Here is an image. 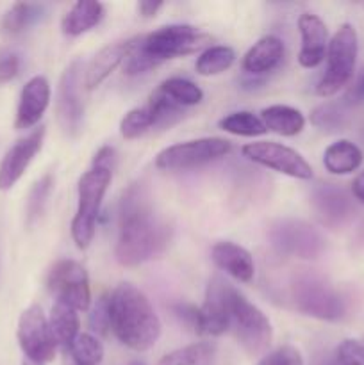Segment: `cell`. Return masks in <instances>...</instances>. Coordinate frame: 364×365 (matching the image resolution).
Masks as SVG:
<instances>
[{"label": "cell", "mask_w": 364, "mask_h": 365, "mask_svg": "<svg viewBox=\"0 0 364 365\" xmlns=\"http://www.w3.org/2000/svg\"><path fill=\"white\" fill-rule=\"evenodd\" d=\"M170 227L157 216L148 187L141 182L128 185L118 210V241L114 255L125 267L153 259L170 242Z\"/></svg>", "instance_id": "obj_1"}, {"label": "cell", "mask_w": 364, "mask_h": 365, "mask_svg": "<svg viewBox=\"0 0 364 365\" xmlns=\"http://www.w3.org/2000/svg\"><path fill=\"white\" fill-rule=\"evenodd\" d=\"M111 330L132 351L153 348L161 337V321L150 299L132 284H120L109 294Z\"/></svg>", "instance_id": "obj_2"}, {"label": "cell", "mask_w": 364, "mask_h": 365, "mask_svg": "<svg viewBox=\"0 0 364 365\" xmlns=\"http://www.w3.org/2000/svg\"><path fill=\"white\" fill-rule=\"evenodd\" d=\"M113 180V170L100 166H91L79 180L77 212L71 221V237L79 250H86L91 245L96 232L100 209L103 196Z\"/></svg>", "instance_id": "obj_3"}, {"label": "cell", "mask_w": 364, "mask_h": 365, "mask_svg": "<svg viewBox=\"0 0 364 365\" xmlns=\"http://www.w3.org/2000/svg\"><path fill=\"white\" fill-rule=\"evenodd\" d=\"M357 52H359V39H357L355 27L352 24H343L328 41L327 68L316 86L318 95L328 98L348 86L355 71Z\"/></svg>", "instance_id": "obj_4"}, {"label": "cell", "mask_w": 364, "mask_h": 365, "mask_svg": "<svg viewBox=\"0 0 364 365\" xmlns=\"http://www.w3.org/2000/svg\"><path fill=\"white\" fill-rule=\"evenodd\" d=\"M291 302L298 312L320 321H339L345 317L343 296L323 278L302 274L291 282Z\"/></svg>", "instance_id": "obj_5"}, {"label": "cell", "mask_w": 364, "mask_h": 365, "mask_svg": "<svg viewBox=\"0 0 364 365\" xmlns=\"http://www.w3.org/2000/svg\"><path fill=\"white\" fill-rule=\"evenodd\" d=\"M231 330L243 349L252 356L264 355L273 339L270 319L238 289H234L231 296Z\"/></svg>", "instance_id": "obj_6"}, {"label": "cell", "mask_w": 364, "mask_h": 365, "mask_svg": "<svg viewBox=\"0 0 364 365\" xmlns=\"http://www.w3.org/2000/svg\"><path fill=\"white\" fill-rule=\"evenodd\" d=\"M211 36L188 24H171L159 27L150 34L141 36V45L157 64L175 57L206 50Z\"/></svg>", "instance_id": "obj_7"}, {"label": "cell", "mask_w": 364, "mask_h": 365, "mask_svg": "<svg viewBox=\"0 0 364 365\" xmlns=\"http://www.w3.org/2000/svg\"><path fill=\"white\" fill-rule=\"evenodd\" d=\"M231 148V143L221 138L191 139L161 150L156 157V166L163 171L195 170L223 159Z\"/></svg>", "instance_id": "obj_8"}, {"label": "cell", "mask_w": 364, "mask_h": 365, "mask_svg": "<svg viewBox=\"0 0 364 365\" xmlns=\"http://www.w3.org/2000/svg\"><path fill=\"white\" fill-rule=\"evenodd\" d=\"M271 246L280 255L314 260L325 252V237L318 228L302 220H278L268 230Z\"/></svg>", "instance_id": "obj_9"}, {"label": "cell", "mask_w": 364, "mask_h": 365, "mask_svg": "<svg viewBox=\"0 0 364 365\" xmlns=\"http://www.w3.org/2000/svg\"><path fill=\"white\" fill-rule=\"evenodd\" d=\"M16 337L21 351L31 362L45 365L56 359L57 342L39 305H31L21 312Z\"/></svg>", "instance_id": "obj_10"}, {"label": "cell", "mask_w": 364, "mask_h": 365, "mask_svg": "<svg viewBox=\"0 0 364 365\" xmlns=\"http://www.w3.org/2000/svg\"><path fill=\"white\" fill-rule=\"evenodd\" d=\"M49 291L57 302L79 310H88L91 305V287L84 267L75 260H59L54 264L46 278Z\"/></svg>", "instance_id": "obj_11"}, {"label": "cell", "mask_w": 364, "mask_h": 365, "mask_svg": "<svg viewBox=\"0 0 364 365\" xmlns=\"http://www.w3.org/2000/svg\"><path fill=\"white\" fill-rule=\"evenodd\" d=\"M241 152L248 160L268 168V170L277 171V173L288 175V177L298 178V180H310L313 178L310 164L296 150L280 145V143H248V145L243 146Z\"/></svg>", "instance_id": "obj_12"}, {"label": "cell", "mask_w": 364, "mask_h": 365, "mask_svg": "<svg viewBox=\"0 0 364 365\" xmlns=\"http://www.w3.org/2000/svg\"><path fill=\"white\" fill-rule=\"evenodd\" d=\"M81 61H74L63 71L57 88V120L66 134L77 135L82 128L84 118V102H82V86H84V73H82Z\"/></svg>", "instance_id": "obj_13"}, {"label": "cell", "mask_w": 364, "mask_h": 365, "mask_svg": "<svg viewBox=\"0 0 364 365\" xmlns=\"http://www.w3.org/2000/svg\"><path fill=\"white\" fill-rule=\"evenodd\" d=\"M234 287L221 277H214L206 291L203 305L198 309L195 331L218 337L231 330V296Z\"/></svg>", "instance_id": "obj_14"}, {"label": "cell", "mask_w": 364, "mask_h": 365, "mask_svg": "<svg viewBox=\"0 0 364 365\" xmlns=\"http://www.w3.org/2000/svg\"><path fill=\"white\" fill-rule=\"evenodd\" d=\"M43 139H45V128H34L7 150L4 159L0 160V191H9L24 177L27 168L41 150Z\"/></svg>", "instance_id": "obj_15"}, {"label": "cell", "mask_w": 364, "mask_h": 365, "mask_svg": "<svg viewBox=\"0 0 364 365\" xmlns=\"http://www.w3.org/2000/svg\"><path fill=\"white\" fill-rule=\"evenodd\" d=\"M310 205L318 220L327 227H339L353 212L350 196L334 184H318L310 192Z\"/></svg>", "instance_id": "obj_16"}, {"label": "cell", "mask_w": 364, "mask_h": 365, "mask_svg": "<svg viewBox=\"0 0 364 365\" xmlns=\"http://www.w3.org/2000/svg\"><path fill=\"white\" fill-rule=\"evenodd\" d=\"M50 95H52V91H50L49 81L43 75L32 77L21 89L14 127L18 130H27V128L36 127L45 114L46 107H49Z\"/></svg>", "instance_id": "obj_17"}, {"label": "cell", "mask_w": 364, "mask_h": 365, "mask_svg": "<svg viewBox=\"0 0 364 365\" xmlns=\"http://www.w3.org/2000/svg\"><path fill=\"white\" fill-rule=\"evenodd\" d=\"M298 31L302 46L298 52V63L303 68H316L327 57L328 31L325 21L318 14L303 13L298 18Z\"/></svg>", "instance_id": "obj_18"}, {"label": "cell", "mask_w": 364, "mask_h": 365, "mask_svg": "<svg viewBox=\"0 0 364 365\" xmlns=\"http://www.w3.org/2000/svg\"><path fill=\"white\" fill-rule=\"evenodd\" d=\"M211 259L221 271L241 284H250L256 277V264L248 250L232 241H220L211 250Z\"/></svg>", "instance_id": "obj_19"}, {"label": "cell", "mask_w": 364, "mask_h": 365, "mask_svg": "<svg viewBox=\"0 0 364 365\" xmlns=\"http://www.w3.org/2000/svg\"><path fill=\"white\" fill-rule=\"evenodd\" d=\"M282 57H284L282 39L273 34L263 36L259 41L250 46V50L243 57V70L250 77H263L280 64Z\"/></svg>", "instance_id": "obj_20"}, {"label": "cell", "mask_w": 364, "mask_h": 365, "mask_svg": "<svg viewBox=\"0 0 364 365\" xmlns=\"http://www.w3.org/2000/svg\"><path fill=\"white\" fill-rule=\"evenodd\" d=\"M131 46V39L127 41H118L113 45H107L89 61L88 68L84 70V86L86 89H95L116 70L120 64H123L125 56Z\"/></svg>", "instance_id": "obj_21"}, {"label": "cell", "mask_w": 364, "mask_h": 365, "mask_svg": "<svg viewBox=\"0 0 364 365\" xmlns=\"http://www.w3.org/2000/svg\"><path fill=\"white\" fill-rule=\"evenodd\" d=\"M106 7L100 2H75L61 21V31L70 38L86 34L102 21Z\"/></svg>", "instance_id": "obj_22"}, {"label": "cell", "mask_w": 364, "mask_h": 365, "mask_svg": "<svg viewBox=\"0 0 364 365\" xmlns=\"http://www.w3.org/2000/svg\"><path fill=\"white\" fill-rule=\"evenodd\" d=\"M261 120L268 132L284 135V138L298 135L305 127V118L298 109L291 106H280V103L263 109Z\"/></svg>", "instance_id": "obj_23"}, {"label": "cell", "mask_w": 364, "mask_h": 365, "mask_svg": "<svg viewBox=\"0 0 364 365\" xmlns=\"http://www.w3.org/2000/svg\"><path fill=\"white\" fill-rule=\"evenodd\" d=\"M363 164V152L355 143L339 139L327 146L323 153V166L332 175H350Z\"/></svg>", "instance_id": "obj_24"}, {"label": "cell", "mask_w": 364, "mask_h": 365, "mask_svg": "<svg viewBox=\"0 0 364 365\" xmlns=\"http://www.w3.org/2000/svg\"><path fill=\"white\" fill-rule=\"evenodd\" d=\"M49 324L57 346H61V348L66 349V351L71 346V342H74L75 339H77V335L81 334V331H79V328H81V319H79L77 310L64 305V303L61 302L54 303L52 310H50Z\"/></svg>", "instance_id": "obj_25"}, {"label": "cell", "mask_w": 364, "mask_h": 365, "mask_svg": "<svg viewBox=\"0 0 364 365\" xmlns=\"http://www.w3.org/2000/svg\"><path fill=\"white\" fill-rule=\"evenodd\" d=\"M220 356L214 342H195L164 355L157 365H220Z\"/></svg>", "instance_id": "obj_26"}, {"label": "cell", "mask_w": 364, "mask_h": 365, "mask_svg": "<svg viewBox=\"0 0 364 365\" xmlns=\"http://www.w3.org/2000/svg\"><path fill=\"white\" fill-rule=\"evenodd\" d=\"M43 9L45 7L41 4H31V2H16L6 11L0 21V31L4 36L9 38H16V36L24 34L29 27L36 24L41 18Z\"/></svg>", "instance_id": "obj_27"}, {"label": "cell", "mask_w": 364, "mask_h": 365, "mask_svg": "<svg viewBox=\"0 0 364 365\" xmlns=\"http://www.w3.org/2000/svg\"><path fill=\"white\" fill-rule=\"evenodd\" d=\"M310 123L325 132L345 130L350 123V107L343 100L320 103L310 113Z\"/></svg>", "instance_id": "obj_28"}, {"label": "cell", "mask_w": 364, "mask_h": 365, "mask_svg": "<svg viewBox=\"0 0 364 365\" xmlns=\"http://www.w3.org/2000/svg\"><path fill=\"white\" fill-rule=\"evenodd\" d=\"M236 52L227 45H211L198 56L195 64L196 73L202 77H213V75L223 73L225 70L234 64Z\"/></svg>", "instance_id": "obj_29"}, {"label": "cell", "mask_w": 364, "mask_h": 365, "mask_svg": "<svg viewBox=\"0 0 364 365\" xmlns=\"http://www.w3.org/2000/svg\"><path fill=\"white\" fill-rule=\"evenodd\" d=\"M159 91L171 100L173 103L181 107H193L202 103L203 91L195 84V82L188 81L182 77H171L166 78L163 84L159 86Z\"/></svg>", "instance_id": "obj_30"}, {"label": "cell", "mask_w": 364, "mask_h": 365, "mask_svg": "<svg viewBox=\"0 0 364 365\" xmlns=\"http://www.w3.org/2000/svg\"><path fill=\"white\" fill-rule=\"evenodd\" d=\"M157 128V116L148 103L131 109L120 121V134L123 139H138L146 132Z\"/></svg>", "instance_id": "obj_31"}, {"label": "cell", "mask_w": 364, "mask_h": 365, "mask_svg": "<svg viewBox=\"0 0 364 365\" xmlns=\"http://www.w3.org/2000/svg\"><path fill=\"white\" fill-rule=\"evenodd\" d=\"M221 130L228 132L232 135H241V138H257V135L266 134L263 120L248 110H238V113L227 114L218 121Z\"/></svg>", "instance_id": "obj_32"}, {"label": "cell", "mask_w": 364, "mask_h": 365, "mask_svg": "<svg viewBox=\"0 0 364 365\" xmlns=\"http://www.w3.org/2000/svg\"><path fill=\"white\" fill-rule=\"evenodd\" d=\"M68 351L75 365H98L103 359L102 342L91 334H79Z\"/></svg>", "instance_id": "obj_33"}, {"label": "cell", "mask_w": 364, "mask_h": 365, "mask_svg": "<svg viewBox=\"0 0 364 365\" xmlns=\"http://www.w3.org/2000/svg\"><path fill=\"white\" fill-rule=\"evenodd\" d=\"M54 189V178L52 175H45L39 178L34 185H32L31 192L27 198V207H25V214H27V225H32L45 210L46 202L50 198V192Z\"/></svg>", "instance_id": "obj_34"}, {"label": "cell", "mask_w": 364, "mask_h": 365, "mask_svg": "<svg viewBox=\"0 0 364 365\" xmlns=\"http://www.w3.org/2000/svg\"><path fill=\"white\" fill-rule=\"evenodd\" d=\"M159 66L152 57L146 53V50L143 48L141 45V38H134L131 39V46H128V52L125 56L123 64V73L125 75H141L150 71L152 68Z\"/></svg>", "instance_id": "obj_35"}, {"label": "cell", "mask_w": 364, "mask_h": 365, "mask_svg": "<svg viewBox=\"0 0 364 365\" xmlns=\"http://www.w3.org/2000/svg\"><path fill=\"white\" fill-rule=\"evenodd\" d=\"M327 365H364V346L353 339H346L335 348Z\"/></svg>", "instance_id": "obj_36"}, {"label": "cell", "mask_w": 364, "mask_h": 365, "mask_svg": "<svg viewBox=\"0 0 364 365\" xmlns=\"http://www.w3.org/2000/svg\"><path fill=\"white\" fill-rule=\"evenodd\" d=\"M89 327L95 334L107 335L111 330V316H109V296H102L95 307L89 312Z\"/></svg>", "instance_id": "obj_37"}, {"label": "cell", "mask_w": 364, "mask_h": 365, "mask_svg": "<svg viewBox=\"0 0 364 365\" xmlns=\"http://www.w3.org/2000/svg\"><path fill=\"white\" fill-rule=\"evenodd\" d=\"M257 365H303L302 353L293 346H280L275 351L263 356Z\"/></svg>", "instance_id": "obj_38"}, {"label": "cell", "mask_w": 364, "mask_h": 365, "mask_svg": "<svg viewBox=\"0 0 364 365\" xmlns=\"http://www.w3.org/2000/svg\"><path fill=\"white\" fill-rule=\"evenodd\" d=\"M341 100L350 107V109H353V107L357 106H363L364 103V68L360 70V73L357 75L355 81L350 84V88L346 89L345 96H343Z\"/></svg>", "instance_id": "obj_39"}, {"label": "cell", "mask_w": 364, "mask_h": 365, "mask_svg": "<svg viewBox=\"0 0 364 365\" xmlns=\"http://www.w3.org/2000/svg\"><path fill=\"white\" fill-rule=\"evenodd\" d=\"M20 73V57L16 53H4L0 57V84L13 81Z\"/></svg>", "instance_id": "obj_40"}, {"label": "cell", "mask_w": 364, "mask_h": 365, "mask_svg": "<svg viewBox=\"0 0 364 365\" xmlns=\"http://www.w3.org/2000/svg\"><path fill=\"white\" fill-rule=\"evenodd\" d=\"M171 310H173V314L182 321V323L191 327L193 331H195L196 321H198V309H196V307L188 305V303H177V305L171 307Z\"/></svg>", "instance_id": "obj_41"}, {"label": "cell", "mask_w": 364, "mask_h": 365, "mask_svg": "<svg viewBox=\"0 0 364 365\" xmlns=\"http://www.w3.org/2000/svg\"><path fill=\"white\" fill-rule=\"evenodd\" d=\"M114 150L111 146H103L96 152L95 159H93V166H100V168H107V170H113L114 166Z\"/></svg>", "instance_id": "obj_42"}, {"label": "cell", "mask_w": 364, "mask_h": 365, "mask_svg": "<svg viewBox=\"0 0 364 365\" xmlns=\"http://www.w3.org/2000/svg\"><path fill=\"white\" fill-rule=\"evenodd\" d=\"M163 2H152V0H145V2L138 4V13L143 18H153L161 9H163Z\"/></svg>", "instance_id": "obj_43"}, {"label": "cell", "mask_w": 364, "mask_h": 365, "mask_svg": "<svg viewBox=\"0 0 364 365\" xmlns=\"http://www.w3.org/2000/svg\"><path fill=\"white\" fill-rule=\"evenodd\" d=\"M352 192L355 196V200H359L360 203H364V171L355 177L352 184Z\"/></svg>", "instance_id": "obj_44"}, {"label": "cell", "mask_w": 364, "mask_h": 365, "mask_svg": "<svg viewBox=\"0 0 364 365\" xmlns=\"http://www.w3.org/2000/svg\"><path fill=\"white\" fill-rule=\"evenodd\" d=\"M21 365H43V364H36V362H31V360H24V364Z\"/></svg>", "instance_id": "obj_45"}, {"label": "cell", "mask_w": 364, "mask_h": 365, "mask_svg": "<svg viewBox=\"0 0 364 365\" xmlns=\"http://www.w3.org/2000/svg\"><path fill=\"white\" fill-rule=\"evenodd\" d=\"M132 365H143V364H132Z\"/></svg>", "instance_id": "obj_46"}]
</instances>
